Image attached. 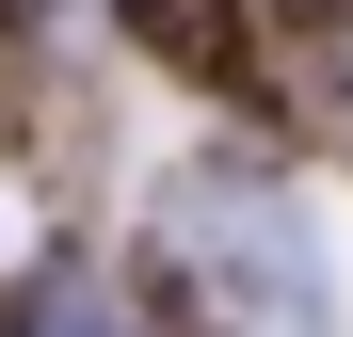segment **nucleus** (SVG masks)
<instances>
[{
    "instance_id": "f257e3e1",
    "label": "nucleus",
    "mask_w": 353,
    "mask_h": 337,
    "mask_svg": "<svg viewBox=\"0 0 353 337\" xmlns=\"http://www.w3.org/2000/svg\"><path fill=\"white\" fill-rule=\"evenodd\" d=\"M176 257L241 337H337V241H321L305 193H257V177L176 193Z\"/></svg>"
},
{
    "instance_id": "f03ea898",
    "label": "nucleus",
    "mask_w": 353,
    "mask_h": 337,
    "mask_svg": "<svg viewBox=\"0 0 353 337\" xmlns=\"http://www.w3.org/2000/svg\"><path fill=\"white\" fill-rule=\"evenodd\" d=\"M17 337H112V321H97V305H48V321H17Z\"/></svg>"
}]
</instances>
